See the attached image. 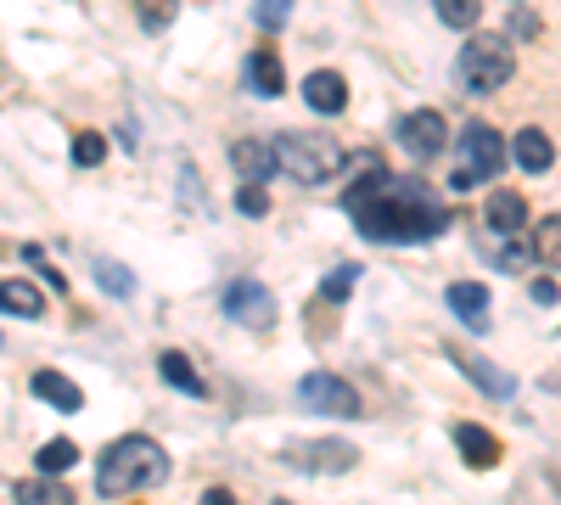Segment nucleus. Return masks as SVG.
Here are the masks:
<instances>
[{
	"mask_svg": "<svg viewBox=\"0 0 561 505\" xmlns=\"http://www.w3.org/2000/svg\"><path fill=\"white\" fill-rule=\"evenodd\" d=\"M298 399H304L309 410H320V416H359V393H354L343 377H325V371L304 377V382H298Z\"/></svg>",
	"mask_w": 561,
	"mask_h": 505,
	"instance_id": "nucleus-6",
	"label": "nucleus"
},
{
	"mask_svg": "<svg viewBox=\"0 0 561 505\" xmlns=\"http://www.w3.org/2000/svg\"><path fill=\"white\" fill-rule=\"evenodd\" d=\"M293 455V467H304V472H354V444H343V438H320V444H293L287 449Z\"/></svg>",
	"mask_w": 561,
	"mask_h": 505,
	"instance_id": "nucleus-9",
	"label": "nucleus"
},
{
	"mask_svg": "<svg viewBox=\"0 0 561 505\" xmlns=\"http://www.w3.org/2000/svg\"><path fill=\"white\" fill-rule=\"evenodd\" d=\"M225 314L242 320V326H253V332H264L270 320H275V298H270V287H259V282H230V287H225Z\"/></svg>",
	"mask_w": 561,
	"mask_h": 505,
	"instance_id": "nucleus-8",
	"label": "nucleus"
},
{
	"mask_svg": "<svg viewBox=\"0 0 561 505\" xmlns=\"http://www.w3.org/2000/svg\"><path fill=\"white\" fill-rule=\"evenodd\" d=\"M455 365H460V371L472 377L483 393H494V399H511V377H505V371H494V365H489L483 354H466V348H455Z\"/></svg>",
	"mask_w": 561,
	"mask_h": 505,
	"instance_id": "nucleus-15",
	"label": "nucleus"
},
{
	"mask_svg": "<svg viewBox=\"0 0 561 505\" xmlns=\"http://www.w3.org/2000/svg\"><path fill=\"white\" fill-rule=\"evenodd\" d=\"M158 371H163V382H169V388H180V393H192V399H203V393H208V382L197 377V365L185 359V354H174V348H169V354L158 359Z\"/></svg>",
	"mask_w": 561,
	"mask_h": 505,
	"instance_id": "nucleus-19",
	"label": "nucleus"
},
{
	"mask_svg": "<svg viewBox=\"0 0 561 505\" xmlns=\"http://www.w3.org/2000/svg\"><path fill=\"white\" fill-rule=\"evenodd\" d=\"M275 158H280V169H287L298 186H325L337 169H343V147L332 141V135H280L275 141Z\"/></svg>",
	"mask_w": 561,
	"mask_h": 505,
	"instance_id": "nucleus-4",
	"label": "nucleus"
},
{
	"mask_svg": "<svg viewBox=\"0 0 561 505\" xmlns=\"http://www.w3.org/2000/svg\"><path fill=\"white\" fill-rule=\"evenodd\" d=\"M528 259H534V248H523L517 237H500V264H505V269H523Z\"/></svg>",
	"mask_w": 561,
	"mask_h": 505,
	"instance_id": "nucleus-31",
	"label": "nucleus"
},
{
	"mask_svg": "<svg viewBox=\"0 0 561 505\" xmlns=\"http://www.w3.org/2000/svg\"><path fill=\"white\" fill-rule=\"evenodd\" d=\"M444 141H449V124L438 118V113H404L399 118V147L410 152V158H438L444 152Z\"/></svg>",
	"mask_w": 561,
	"mask_h": 505,
	"instance_id": "nucleus-7",
	"label": "nucleus"
},
{
	"mask_svg": "<svg viewBox=\"0 0 561 505\" xmlns=\"http://www.w3.org/2000/svg\"><path fill=\"white\" fill-rule=\"evenodd\" d=\"M304 102H309L314 113H343V107H348V79L332 73V68L309 73V79H304Z\"/></svg>",
	"mask_w": 561,
	"mask_h": 505,
	"instance_id": "nucleus-11",
	"label": "nucleus"
},
{
	"mask_svg": "<svg viewBox=\"0 0 561 505\" xmlns=\"http://www.w3.org/2000/svg\"><path fill=\"white\" fill-rule=\"evenodd\" d=\"M354 282H359V269H354V264H337L332 275H325V287H320V298H325V303H343V298L354 292Z\"/></svg>",
	"mask_w": 561,
	"mask_h": 505,
	"instance_id": "nucleus-28",
	"label": "nucleus"
},
{
	"mask_svg": "<svg viewBox=\"0 0 561 505\" xmlns=\"http://www.w3.org/2000/svg\"><path fill=\"white\" fill-rule=\"evenodd\" d=\"M449 309L466 320V326H489V292L478 282H455L449 287Z\"/></svg>",
	"mask_w": 561,
	"mask_h": 505,
	"instance_id": "nucleus-18",
	"label": "nucleus"
},
{
	"mask_svg": "<svg viewBox=\"0 0 561 505\" xmlns=\"http://www.w3.org/2000/svg\"><path fill=\"white\" fill-rule=\"evenodd\" d=\"M511 28H517V34H539V18L534 12H517V23H511Z\"/></svg>",
	"mask_w": 561,
	"mask_h": 505,
	"instance_id": "nucleus-32",
	"label": "nucleus"
},
{
	"mask_svg": "<svg viewBox=\"0 0 561 505\" xmlns=\"http://www.w3.org/2000/svg\"><path fill=\"white\" fill-rule=\"evenodd\" d=\"M483 219H489V231H494V237H523V225H528V203H523L517 192H494Z\"/></svg>",
	"mask_w": 561,
	"mask_h": 505,
	"instance_id": "nucleus-12",
	"label": "nucleus"
},
{
	"mask_svg": "<svg viewBox=\"0 0 561 505\" xmlns=\"http://www.w3.org/2000/svg\"><path fill=\"white\" fill-rule=\"evenodd\" d=\"M359 174L365 180H354L343 208L370 242H433L449 231V208L427 180H393L377 158H359Z\"/></svg>",
	"mask_w": 561,
	"mask_h": 505,
	"instance_id": "nucleus-1",
	"label": "nucleus"
},
{
	"mask_svg": "<svg viewBox=\"0 0 561 505\" xmlns=\"http://www.w3.org/2000/svg\"><path fill=\"white\" fill-rule=\"evenodd\" d=\"M455 444H460V455H466V467H472V472L500 467V438H494L489 427H478V422H460V427H455Z\"/></svg>",
	"mask_w": 561,
	"mask_h": 505,
	"instance_id": "nucleus-10",
	"label": "nucleus"
},
{
	"mask_svg": "<svg viewBox=\"0 0 561 505\" xmlns=\"http://www.w3.org/2000/svg\"><path fill=\"white\" fill-rule=\"evenodd\" d=\"M34 461H39V472H68V467L79 461V449H73L68 438H51V444H45V449L34 455Z\"/></svg>",
	"mask_w": 561,
	"mask_h": 505,
	"instance_id": "nucleus-25",
	"label": "nucleus"
},
{
	"mask_svg": "<svg viewBox=\"0 0 561 505\" xmlns=\"http://www.w3.org/2000/svg\"><path fill=\"white\" fill-rule=\"evenodd\" d=\"M455 68H460V84L472 90V96H494V90L517 73V51H511V39H500V34H472Z\"/></svg>",
	"mask_w": 561,
	"mask_h": 505,
	"instance_id": "nucleus-3",
	"label": "nucleus"
},
{
	"mask_svg": "<svg viewBox=\"0 0 561 505\" xmlns=\"http://www.w3.org/2000/svg\"><path fill=\"white\" fill-rule=\"evenodd\" d=\"M528 248H534V259H539V264H550V269H561V214H550V219H539V231L528 237Z\"/></svg>",
	"mask_w": 561,
	"mask_h": 505,
	"instance_id": "nucleus-21",
	"label": "nucleus"
},
{
	"mask_svg": "<svg viewBox=\"0 0 561 505\" xmlns=\"http://www.w3.org/2000/svg\"><path fill=\"white\" fill-rule=\"evenodd\" d=\"M248 84L259 90V96H280V90H287V68H280V57L275 51H253L248 57Z\"/></svg>",
	"mask_w": 561,
	"mask_h": 505,
	"instance_id": "nucleus-16",
	"label": "nucleus"
},
{
	"mask_svg": "<svg viewBox=\"0 0 561 505\" xmlns=\"http://www.w3.org/2000/svg\"><path fill=\"white\" fill-rule=\"evenodd\" d=\"M34 393L45 399V404H57L62 410V416H73V410L84 404V393L62 377V371H34Z\"/></svg>",
	"mask_w": 561,
	"mask_h": 505,
	"instance_id": "nucleus-17",
	"label": "nucleus"
},
{
	"mask_svg": "<svg viewBox=\"0 0 561 505\" xmlns=\"http://www.w3.org/2000/svg\"><path fill=\"white\" fill-rule=\"evenodd\" d=\"M169 478V455L163 444L152 438H118L102 467H96V494L102 500H118V494H140V489H158Z\"/></svg>",
	"mask_w": 561,
	"mask_h": 505,
	"instance_id": "nucleus-2",
	"label": "nucleus"
},
{
	"mask_svg": "<svg viewBox=\"0 0 561 505\" xmlns=\"http://www.w3.org/2000/svg\"><path fill=\"white\" fill-rule=\"evenodd\" d=\"M511 158H517L528 174H545V169L556 163V147H550V135H545V129H534V124H528V129L517 135V141H511Z\"/></svg>",
	"mask_w": 561,
	"mask_h": 505,
	"instance_id": "nucleus-14",
	"label": "nucleus"
},
{
	"mask_svg": "<svg viewBox=\"0 0 561 505\" xmlns=\"http://www.w3.org/2000/svg\"><path fill=\"white\" fill-rule=\"evenodd\" d=\"M455 147H460V163L449 169V192H472V186H483V180H500L505 147H500V135L489 124H466Z\"/></svg>",
	"mask_w": 561,
	"mask_h": 505,
	"instance_id": "nucleus-5",
	"label": "nucleus"
},
{
	"mask_svg": "<svg viewBox=\"0 0 561 505\" xmlns=\"http://www.w3.org/2000/svg\"><path fill=\"white\" fill-rule=\"evenodd\" d=\"M237 208H242V214H253V219H259V214H270V192H264V180H248V186L237 192Z\"/></svg>",
	"mask_w": 561,
	"mask_h": 505,
	"instance_id": "nucleus-30",
	"label": "nucleus"
},
{
	"mask_svg": "<svg viewBox=\"0 0 561 505\" xmlns=\"http://www.w3.org/2000/svg\"><path fill=\"white\" fill-rule=\"evenodd\" d=\"M287 18H293V0H253V23H259V28L275 34Z\"/></svg>",
	"mask_w": 561,
	"mask_h": 505,
	"instance_id": "nucleus-29",
	"label": "nucleus"
},
{
	"mask_svg": "<svg viewBox=\"0 0 561 505\" xmlns=\"http://www.w3.org/2000/svg\"><path fill=\"white\" fill-rule=\"evenodd\" d=\"M438 7V18L449 23V28H472L478 18H483V0H433Z\"/></svg>",
	"mask_w": 561,
	"mask_h": 505,
	"instance_id": "nucleus-24",
	"label": "nucleus"
},
{
	"mask_svg": "<svg viewBox=\"0 0 561 505\" xmlns=\"http://www.w3.org/2000/svg\"><path fill=\"white\" fill-rule=\"evenodd\" d=\"M96 287H102L107 298H129V292H135V275H129L124 264H113V259H96Z\"/></svg>",
	"mask_w": 561,
	"mask_h": 505,
	"instance_id": "nucleus-23",
	"label": "nucleus"
},
{
	"mask_svg": "<svg viewBox=\"0 0 561 505\" xmlns=\"http://www.w3.org/2000/svg\"><path fill=\"white\" fill-rule=\"evenodd\" d=\"M12 494H18V500H45V505H68V500H73V489H62L57 472H51V478H45V472H39V478H23Z\"/></svg>",
	"mask_w": 561,
	"mask_h": 505,
	"instance_id": "nucleus-22",
	"label": "nucleus"
},
{
	"mask_svg": "<svg viewBox=\"0 0 561 505\" xmlns=\"http://www.w3.org/2000/svg\"><path fill=\"white\" fill-rule=\"evenodd\" d=\"M174 12H180V0H135L140 28H169V23H174Z\"/></svg>",
	"mask_w": 561,
	"mask_h": 505,
	"instance_id": "nucleus-26",
	"label": "nucleus"
},
{
	"mask_svg": "<svg viewBox=\"0 0 561 505\" xmlns=\"http://www.w3.org/2000/svg\"><path fill=\"white\" fill-rule=\"evenodd\" d=\"M534 303H556V282H534Z\"/></svg>",
	"mask_w": 561,
	"mask_h": 505,
	"instance_id": "nucleus-33",
	"label": "nucleus"
},
{
	"mask_svg": "<svg viewBox=\"0 0 561 505\" xmlns=\"http://www.w3.org/2000/svg\"><path fill=\"white\" fill-rule=\"evenodd\" d=\"M102 158H107V141H102L96 129H79V135H73V163H79V169H96Z\"/></svg>",
	"mask_w": 561,
	"mask_h": 505,
	"instance_id": "nucleus-27",
	"label": "nucleus"
},
{
	"mask_svg": "<svg viewBox=\"0 0 561 505\" xmlns=\"http://www.w3.org/2000/svg\"><path fill=\"white\" fill-rule=\"evenodd\" d=\"M0 309L34 320V314H45V292L34 282H0Z\"/></svg>",
	"mask_w": 561,
	"mask_h": 505,
	"instance_id": "nucleus-20",
	"label": "nucleus"
},
{
	"mask_svg": "<svg viewBox=\"0 0 561 505\" xmlns=\"http://www.w3.org/2000/svg\"><path fill=\"white\" fill-rule=\"evenodd\" d=\"M230 169H237L242 180H270L280 169V158H275L270 141H237L230 147Z\"/></svg>",
	"mask_w": 561,
	"mask_h": 505,
	"instance_id": "nucleus-13",
	"label": "nucleus"
}]
</instances>
